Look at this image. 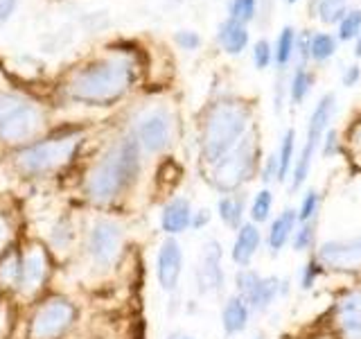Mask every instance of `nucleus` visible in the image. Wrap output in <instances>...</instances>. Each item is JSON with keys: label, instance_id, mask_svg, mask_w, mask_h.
<instances>
[{"label": "nucleus", "instance_id": "obj_11", "mask_svg": "<svg viewBox=\"0 0 361 339\" xmlns=\"http://www.w3.org/2000/svg\"><path fill=\"white\" fill-rule=\"evenodd\" d=\"M122 244H124V231L118 222H113L109 218H99L90 226L88 254H90V260H93V265L102 269L111 267L120 258Z\"/></svg>", "mask_w": 361, "mask_h": 339}, {"label": "nucleus", "instance_id": "obj_6", "mask_svg": "<svg viewBox=\"0 0 361 339\" xmlns=\"http://www.w3.org/2000/svg\"><path fill=\"white\" fill-rule=\"evenodd\" d=\"M43 127V113L34 102L0 93V138L7 143H25Z\"/></svg>", "mask_w": 361, "mask_h": 339}, {"label": "nucleus", "instance_id": "obj_1", "mask_svg": "<svg viewBox=\"0 0 361 339\" xmlns=\"http://www.w3.org/2000/svg\"><path fill=\"white\" fill-rule=\"evenodd\" d=\"M251 129V107L242 100L224 97L212 102L201 122V158L214 165Z\"/></svg>", "mask_w": 361, "mask_h": 339}, {"label": "nucleus", "instance_id": "obj_19", "mask_svg": "<svg viewBox=\"0 0 361 339\" xmlns=\"http://www.w3.org/2000/svg\"><path fill=\"white\" fill-rule=\"evenodd\" d=\"M298 226V218H296V208H285L278 218L271 222V229L267 235V244L271 249V254H280L291 242V235Z\"/></svg>", "mask_w": 361, "mask_h": 339}, {"label": "nucleus", "instance_id": "obj_22", "mask_svg": "<svg viewBox=\"0 0 361 339\" xmlns=\"http://www.w3.org/2000/svg\"><path fill=\"white\" fill-rule=\"evenodd\" d=\"M219 220L228 226L231 231H237L244 224V213H246V197L240 192H231L224 195L217 203Z\"/></svg>", "mask_w": 361, "mask_h": 339}, {"label": "nucleus", "instance_id": "obj_25", "mask_svg": "<svg viewBox=\"0 0 361 339\" xmlns=\"http://www.w3.org/2000/svg\"><path fill=\"white\" fill-rule=\"evenodd\" d=\"M336 48H338V41L334 34L316 32L312 34V41H310V59L316 64H325L336 54Z\"/></svg>", "mask_w": 361, "mask_h": 339}, {"label": "nucleus", "instance_id": "obj_18", "mask_svg": "<svg viewBox=\"0 0 361 339\" xmlns=\"http://www.w3.org/2000/svg\"><path fill=\"white\" fill-rule=\"evenodd\" d=\"M45 271H48V260H45V254L41 249H32V251H27L23 256V265H20V278H18L20 292L32 294L43 282Z\"/></svg>", "mask_w": 361, "mask_h": 339}, {"label": "nucleus", "instance_id": "obj_12", "mask_svg": "<svg viewBox=\"0 0 361 339\" xmlns=\"http://www.w3.org/2000/svg\"><path fill=\"white\" fill-rule=\"evenodd\" d=\"M75 319V305L66 299H50L41 305L32 319V337L34 339H56L71 328Z\"/></svg>", "mask_w": 361, "mask_h": 339}, {"label": "nucleus", "instance_id": "obj_40", "mask_svg": "<svg viewBox=\"0 0 361 339\" xmlns=\"http://www.w3.org/2000/svg\"><path fill=\"white\" fill-rule=\"evenodd\" d=\"M359 79H361V68H359L357 64H353V66H348L345 71H343V75H341V84H343L345 88H353V86L359 84Z\"/></svg>", "mask_w": 361, "mask_h": 339}, {"label": "nucleus", "instance_id": "obj_33", "mask_svg": "<svg viewBox=\"0 0 361 339\" xmlns=\"http://www.w3.org/2000/svg\"><path fill=\"white\" fill-rule=\"evenodd\" d=\"M257 14V0H231L228 3V18L248 25Z\"/></svg>", "mask_w": 361, "mask_h": 339}, {"label": "nucleus", "instance_id": "obj_36", "mask_svg": "<svg viewBox=\"0 0 361 339\" xmlns=\"http://www.w3.org/2000/svg\"><path fill=\"white\" fill-rule=\"evenodd\" d=\"M174 41H176V45L180 50H188V52L199 50V45H201V37L195 30H178L174 34Z\"/></svg>", "mask_w": 361, "mask_h": 339}, {"label": "nucleus", "instance_id": "obj_21", "mask_svg": "<svg viewBox=\"0 0 361 339\" xmlns=\"http://www.w3.org/2000/svg\"><path fill=\"white\" fill-rule=\"evenodd\" d=\"M217 41L226 54H242L248 45V28L244 23H237L233 18H226L217 28Z\"/></svg>", "mask_w": 361, "mask_h": 339}, {"label": "nucleus", "instance_id": "obj_45", "mask_svg": "<svg viewBox=\"0 0 361 339\" xmlns=\"http://www.w3.org/2000/svg\"><path fill=\"white\" fill-rule=\"evenodd\" d=\"M285 3H287V5H296V3H298V0H285Z\"/></svg>", "mask_w": 361, "mask_h": 339}, {"label": "nucleus", "instance_id": "obj_5", "mask_svg": "<svg viewBox=\"0 0 361 339\" xmlns=\"http://www.w3.org/2000/svg\"><path fill=\"white\" fill-rule=\"evenodd\" d=\"M334 113H336V95L325 93L319 100V105H316L312 111L310 122H307V138H305V145H302L298 158L293 161V170H291V177H289L291 179V192H298L300 186L307 181L314 156H316V152H319L325 131L330 129V122L334 118Z\"/></svg>", "mask_w": 361, "mask_h": 339}, {"label": "nucleus", "instance_id": "obj_38", "mask_svg": "<svg viewBox=\"0 0 361 339\" xmlns=\"http://www.w3.org/2000/svg\"><path fill=\"white\" fill-rule=\"evenodd\" d=\"M259 179H262V184H271V181L278 179V156L276 154H269L264 158L262 167H259Z\"/></svg>", "mask_w": 361, "mask_h": 339}, {"label": "nucleus", "instance_id": "obj_47", "mask_svg": "<svg viewBox=\"0 0 361 339\" xmlns=\"http://www.w3.org/2000/svg\"><path fill=\"white\" fill-rule=\"evenodd\" d=\"M180 339H195V337H188V335H185V337H180Z\"/></svg>", "mask_w": 361, "mask_h": 339}, {"label": "nucleus", "instance_id": "obj_9", "mask_svg": "<svg viewBox=\"0 0 361 339\" xmlns=\"http://www.w3.org/2000/svg\"><path fill=\"white\" fill-rule=\"evenodd\" d=\"M314 258L327 271L336 274H355L361 271V233L348 237H332L316 249Z\"/></svg>", "mask_w": 361, "mask_h": 339}, {"label": "nucleus", "instance_id": "obj_39", "mask_svg": "<svg viewBox=\"0 0 361 339\" xmlns=\"http://www.w3.org/2000/svg\"><path fill=\"white\" fill-rule=\"evenodd\" d=\"M310 41H312V34L307 30L296 34V52L300 56V66H307L310 61Z\"/></svg>", "mask_w": 361, "mask_h": 339}, {"label": "nucleus", "instance_id": "obj_46", "mask_svg": "<svg viewBox=\"0 0 361 339\" xmlns=\"http://www.w3.org/2000/svg\"><path fill=\"white\" fill-rule=\"evenodd\" d=\"M253 339H267L264 335H257V337H253Z\"/></svg>", "mask_w": 361, "mask_h": 339}, {"label": "nucleus", "instance_id": "obj_4", "mask_svg": "<svg viewBox=\"0 0 361 339\" xmlns=\"http://www.w3.org/2000/svg\"><path fill=\"white\" fill-rule=\"evenodd\" d=\"M259 138L255 129H248L244 138L237 143L233 150L219 158L217 163L210 165L208 181L214 190L224 192V195H231L237 192L244 184H248L259 170Z\"/></svg>", "mask_w": 361, "mask_h": 339}, {"label": "nucleus", "instance_id": "obj_26", "mask_svg": "<svg viewBox=\"0 0 361 339\" xmlns=\"http://www.w3.org/2000/svg\"><path fill=\"white\" fill-rule=\"evenodd\" d=\"M312 84H314V77L312 73L307 71V66H300L293 71L291 75V82H289V97H291V105H302L305 97L310 95L312 90Z\"/></svg>", "mask_w": 361, "mask_h": 339}, {"label": "nucleus", "instance_id": "obj_13", "mask_svg": "<svg viewBox=\"0 0 361 339\" xmlns=\"http://www.w3.org/2000/svg\"><path fill=\"white\" fill-rule=\"evenodd\" d=\"M221 244L219 240H208L201 246V256L195 269L199 294H219L224 290V267H221Z\"/></svg>", "mask_w": 361, "mask_h": 339}, {"label": "nucleus", "instance_id": "obj_41", "mask_svg": "<svg viewBox=\"0 0 361 339\" xmlns=\"http://www.w3.org/2000/svg\"><path fill=\"white\" fill-rule=\"evenodd\" d=\"M210 222V210L208 208H201V210H197V213H192V229H203Z\"/></svg>", "mask_w": 361, "mask_h": 339}, {"label": "nucleus", "instance_id": "obj_32", "mask_svg": "<svg viewBox=\"0 0 361 339\" xmlns=\"http://www.w3.org/2000/svg\"><path fill=\"white\" fill-rule=\"evenodd\" d=\"M20 265H23V258L16 251H9L3 258V263H0V282H3V285H7V287L18 285Z\"/></svg>", "mask_w": 361, "mask_h": 339}, {"label": "nucleus", "instance_id": "obj_42", "mask_svg": "<svg viewBox=\"0 0 361 339\" xmlns=\"http://www.w3.org/2000/svg\"><path fill=\"white\" fill-rule=\"evenodd\" d=\"M16 0H0V23H5L11 14H14Z\"/></svg>", "mask_w": 361, "mask_h": 339}, {"label": "nucleus", "instance_id": "obj_8", "mask_svg": "<svg viewBox=\"0 0 361 339\" xmlns=\"http://www.w3.org/2000/svg\"><path fill=\"white\" fill-rule=\"evenodd\" d=\"M237 294L246 301L251 312H267L280 297H287L289 278L259 276L251 267H244L235 276Z\"/></svg>", "mask_w": 361, "mask_h": 339}, {"label": "nucleus", "instance_id": "obj_28", "mask_svg": "<svg viewBox=\"0 0 361 339\" xmlns=\"http://www.w3.org/2000/svg\"><path fill=\"white\" fill-rule=\"evenodd\" d=\"M323 206V195L319 190H307L300 199V206L296 208V218L298 224L302 222H312V220H319V213Z\"/></svg>", "mask_w": 361, "mask_h": 339}, {"label": "nucleus", "instance_id": "obj_27", "mask_svg": "<svg viewBox=\"0 0 361 339\" xmlns=\"http://www.w3.org/2000/svg\"><path fill=\"white\" fill-rule=\"evenodd\" d=\"M316 226H319V220H312V222H302L296 226V231L291 235V249L296 254H305L310 251L316 242Z\"/></svg>", "mask_w": 361, "mask_h": 339}, {"label": "nucleus", "instance_id": "obj_14", "mask_svg": "<svg viewBox=\"0 0 361 339\" xmlns=\"http://www.w3.org/2000/svg\"><path fill=\"white\" fill-rule=\"evenodd\" d=\"M180 274H183V249L176 237L169 235L158 249L156 256V278L165 292H174L178 287Z\"/></svg>", "mask_w": 361, "mask_h": 339}, {"label": "nucleus", "instance_id": "obj_15", "mask_svg": "<svg viewBox=\"0 0 361 339\" xmlns=\"http://www.w3.org/2000/svg\"><path fill=\"white\" fill-rule=\"evenodd\" d=\"M334 326L341 339H361V290H348L334 301Z\"/></svg>", "mask_w": 361, "mask_h": 339}, {"label": "nucleus", "instance_id": "obj_44", "mask_svg": "<svg viewBox=\"0 0 361 339\" xmlns=\"http://www.w3.org/2000/svg\"><path fill=\"white\" fill-rule=\"evenodd\" d=\"M355 56H357V59H361V34H359L357 41H355Z\"/></svg>", "mask_w": 361, "mask_h": 339}, {"label": "nucleus", "instance_id": "obj_30", "mask_svg": "<svg viewBox=\"0 0 361 339\" xmlns=\"http://www.w3.org/2000/svg\"><path fill=\"white\" fill-rule=\"evenodd\" d=\"M271 213H274V192H271L269 188H262L253 197L251 220H253V224H264L271 220Z\"/></svg>", "mask_w": 361, "mask_h": 339}, {"label": "nucleus", "instance_id": "obj_3", "mask_svg": "<svg viewBox=\"0 0 361 339\" xmlns=\"http://www.w3.org/2000/svg\"><path fill=\"white\" fill-rule=\"evenodd\" d=\"M133 84V64L122 56L99 59L77 71L68 84V95L82 105H111Z\"/></svg>", "mask_w": 361, "mask_h": 339}, {"label": "nucleus", "instance_id": "obj_16", "mask_svg": "<svg viewBox=\"0 0 361 339\" xmlns=\"http://www.w3.org/2000/svg\"><path fill=\"white\" fill-rule=\"evenodd\" d=\"M259 244H262V233H259L257 224L253 222H246L242 224L240 229H237V235H235V242H233V249H231V258L237 267H248L251 265V260L255 258Z\"/></svg>", "mask_w": 361, "mask_h": 339}, {"label": "nucleus", "instance_id": "obj_10", "mask_svg": "<svg viewBox=\"0 0 361 339\" xmlns=\"http://www.w3.org/2000/svg\"><path fill=\"white\" fill-rule=\"evenodd\" d=\"M133 138L138 141L142 152L161 154L174 141V118L165 109H152L142 113L135 122Z\"/></svg>", "mask_w": 361, "mask_h": 339}, {"label": "nucleus", "instance_id": "obj_23", "mask_svg": "<svg viewBox=\"0 0 361 339\" xmlns=\"http://www.w3.org/2000/svg\"><path fill=\"white\" fill-rule=\"evenodd\" d=\"M293 154H296V131L287 129L282 133L280 138V147H278V181H287L291 177V170H293Z\"/></svg>", "mask_w": 361, "mask_h": 339}, {"label": "nucleus", "instance_id": "obj_34", "mask_svg": "<svg viewBox=\"0 0 361 339\" xmlns=\"http://www.w3.org/2000/svg\"><path fill=\"white\" fill-rule=\"evenodd\" d=\"M253 64L257 71H267V68L274 64V45L267 39H259L253 45Z\"/></svg>", "mask_w": 361, "mask_h": 339}, {"label": "nucleus", "instance_id": "obj_17", "mask_svg": "<svg viewBox=\"0 0 361 339\" xmlns=\"http://www.w3.org/2000/svg\"><path fill=\"white\" fill-rule=\"evenodd\" d=\"M192 224V203L185 197L169 199L161 210V229L167 235H178L190 229Z\"/></svg>", "mask_w": 361, "mask_h": 339}, {"label": "nucleus", "instance_id": "obj_35", "mask_svg": "<svg viewBox=\"0 0 361 339\" xmlns=\"http://www.w3.org/2000/svg\"><path fill=\"white\" fill-rule=\"evenodd\" d=\"M323 267L319 265V260L316 258H310L307 263H305V267L300 269V290H312L316 285V280H319V276L323 274Z\"/></svg>", "mask_w": 361, "mask_h": 339}, {"label": "nucleus", "instance_id": "obj_31", "mask_svg": "<svg viewBox=\"0 0 361 339\" xmlns=\"http://www.w3.org/2000/svg\"><path fill=\"white\" fill-rule=\"evenodd\" d=\"M361 34V9H348L336 25V41H357Z\"/></svg>", "mask_w": 361, "mask_h": 339}, {"label": "nucleus", "instance_id": "obj_24", "mask_svg": "<svg viewBox=\"0 0 361 339\" xmlns=\"http://www.w3.org/2000/svg\"><path fill=\"white\" fill-rule=\"evenodd\" d=\"M293 54H296V30H293L291 25H285L280 30L276 45H274V61L280 71H285V68L289 66Z\"/></svg>", "mask_w": 361, "mask_h": 339}, {"label": "nucleus", "instance_id": "obj_7", "mask_svg": "<svg viewBox=\"0 0 361 339\" xmlns=\"http://www.w3.org/2000/svg\"><path fill=\"white\" fill-rule=\"evenodd\" d=\"M77 145H79L77 136H61V138L32 145L18 154L20 172L32 174V177L48 174V172H52V170L61 167L63 163L71 161V156L75 154Z\"/></svg>", "mask_w": 361, "mask_h": 339}, {"label": "nucleus", "instance_id": "obj_20", "mask_svg": "<svg viewBox=\"0 0 361 339\" xmlns=\"http://www.w3.org/2000/svg\"><path fill=\"white\" fill-rule=\"evenodd\" d=\"M248 316H251V308L246 305V301L240 294H233V297L226 299L224 308H221V328L226 335H240L246 331L248 326Z\"/></svg>", "mask_w": 361, "mask_h": 339}, {"label": "nucleus", "instance_id": "obj_43", "mask_svg": "<svg viewBox=\"0 0 361 339\" xmlns=\"http://www.w3.org/2000/svg\"><path fill=\"white\" fill-rule=\"evenodd\" d=\"M7 242H9V226L3 218H0V251H3Z\"/></svg>", "mask_w": 361, "mask_h": 339}, {"label": "nucleus", "instance_id": "obj_2", "mask_svg": "<svg viewBox=\"0 0 361 339\" xmlns=\"http://www.w3.org/2000/svg\"><path fill=\"white\" fill-rule=\"evenodd\" d=\"M140 145L133 138H122L99 158L88 172L86 195L97 203H109L120 197L140 172Z\"/></svg>", "mask_w": 361, "mask_h": 339}, {"label": "nucleus", "instance_id": "obj_29", "mask_svg": "<svg viewBox=\"0 0 361 339\" xmlns=\"http://www.w3.org/2000/svg\"><path fill=\"white\" fill-rule=\"evenodd\" d=\"M316 3H319L316 16H319L325 25H338V20H341L348 11V0H316Z\"/></svg>", "mask_w": 361, "mask_h": 339}, {"label": "nucleus", "instance_id": "obj_37", "mask_svg": "<svg viewBox=\"0 0 361 339\" xmlns=\"http://www.w3.org/2000/svg\"><path fill=\"white\" fill-rule=\"evenodd\" d=\"M319 150H321L323 158H332V156H336V152H338V131H336V129H327V131H325Z\"/></svg>", "mask_w": 361, "mask_h": 339}]
</instances>
